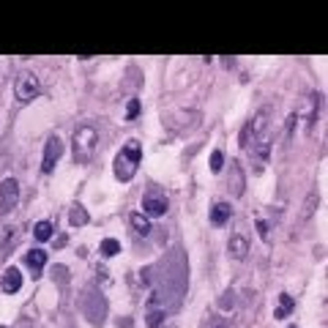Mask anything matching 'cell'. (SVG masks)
<instances>
[{"instance_id":"6da1fadb","label":"cell","mask_w":328,"mask_h":328,"mask_svg":"<svg viewBox=\"0 0 328 328\" xmlns=\"http://www.w3.org/2000/svg\"><path fill=\"white\" fill-rule=\"evenodd\" d=\"M140 162H142V145H140L137 140H128L118 154H115V162H112L115 178H118L120 184H128V180L137 175Z\"/></svg>"},{"instance_id":"7a4b0ae2","label":"cell","mask_w":328,"mask_h":328,"mask_svg":"<svg viewBox=\"0 0 328 328\" xmlns=\"http://www.w3.org/2000/svg\"><path fill=\"white\" fill-rule=\"evenodd\" d=\"M96 145H98V132L93 126H80L77 132H74V162L77 164H88L93 159V154H96Z\"/></svg>"},{"instance_id":"3957f363","label":"cell","mask_w":328,"mask_h":328,"mask_svg":"<svg viewBox=\"0 0 328 328\" xmlns=\"http://www.w3.org/2000/svg\"><path fill=\"white\" fill-rule=\"evenodd\" d=\"M14 93H16V98H20L22 104L38 98V96H41V82H38V77H36L33 72H22L20 77H16V82H14Z\"/></svg>"},{"instance_id":"277c9868","label":"cell","mask_w":328,"mask_h":328,"mask_svg":"<svg viewBox=\"0 0 328 328\" xmlns=\"http://www.w3.org/2000/svg\"><path fill=\"white\" fill-rule=\"evenodd\" d=\"M60 156H63V142H60V137H55V134H52V137L44 142V159H41V170H44V172H52Z\"/></svg>"},{"instance_id":"5b68a950","label":"cell","mask_w":328,"mask_h":328,"mask_svg":"<svg viewBox=\"0 0 328 328\" xmlns=\"http://www.w3.org/2000/svg\"><path fill=\"white\" fill-rule=\"evenodd\" d=\"M16 200H20V184H16L14 178H6L3 184H0V210L8 214L16 205Z\"/></svg>"},{"instance_id":"8992f818","label":"cell","mask_w":328,"mask_h":328,"mask_svg":"<svg viewBox=\"0 0 328 328\" xmlns=\"http://www.w3.org/2000/svg\"><path fill=\"white\" fill-rule=\"evenodd\" d=\"M142 208H145V214L142 216H154V219H159V216L167 214V197L159 194V192H148V194L142 197Z\"/></svg>"},{"instance_id":"52a82bcc","label":"cell","mask_w":328,"mask_h":328,"mask_svg":"<svg viewBox=\"0 0 328 328\" xmlns=\"http://www.w3.org/2000/svg\"><path fill=\"white\" fill-rule=\"evenodd\" d=\"M266 123H268V110H260V112H257L254 118L249 120V126L241 132V137H238L244 148H249V137H260L262 128H266Z\"/></svg>"},{"instance_id":"ba28073f","label":"cell","mask_w":328,"mask_h":328,"mask_svg":"<svg viewBox=\"0 0 328 328\" xmlns=\"http://www.w3.org/2000/svg\"><path fill=\"white\" fill-rule=\"evenodd\" d=\"M0 287H3V292H16L22 290V271L20 268H8V271L3 274V282H0Z\"/></svg>"},{"instance_id":"9c48e42d","label":"cell","mask_w":328,"mask_h":328,"mask_svg":"<svg viewBox=\"0 0 328 328\" xmlns=\"http://www.w3.org/2000/svg\"><path fill=\"white\" fill-rule=\"evenodd\" d=\"M230 216H232L230 202H216L214 208H210V224L222 227V224H227V222H230Z\"/></svg>"},{"instance_id":"30bf717a","label":"cell","mask_w":328,"mask_h":328,"mask_svg":"<svg viewBox=\"0 0 328 328\" xmlns=\"http://www.w3.org/2000/svg\"><path fill=\"white\" fill-rule=\"evenodd\" d=\"M246 252H249V241H246L244 236H232L230 238V254L236 257V260H244Z\"/></svg>"},{"instance_id":"8fae6325","label":"cell","mask_w":328,"mask_h":328,"mask_svg":"<svg viewBox=\"0 0 328 328\" xmlns=\"http://www.w3.org/2000/svg\"><path fill=\"white\" fill-rule=\"evenodd\" d=\"M25 262L33 268V271H41V268L46 266V252H41V249H30L25 254Z\"/></svg>"},{"instance_id":"7c38bea8","label":"cell","mask_w":328,"mask_h":328,"mask_svg":"<svg viewBox=\"0 0 328 328\" xmlns=\"http://www.w3.org/2000/svg\"><path fill=\"white\" fill-rule=\"evenodd\" d=\"M230 192L236 197L244 194V172H241V167H232V172H230Z\"/></svg>"},{"instance_id":"4fadbf2b","label":"cell","mask_w":328,"mask_h":328,"mask_svg":"<svg viewBox=\"0 0 328 328\" xmlns=\"http://www.w3.org/2000/svg\"><path fill=\"white\" fill-rule=\"evenodd\" d=\"M132 227L140 232V236H148V232H150V222H148V216H142V214H132Z\"/></svg>"},{"instance_id":"5bb4252c","label":"cell","mask_w":328,"mask_h":328,"mask_svg":"<svg viewBox=\"0 0 328 328\" xmlns=\"http://www.w3.org/2000/svg\"><path fill=\"white\" fill-rule=\"evenodd\" d=\"M268 150H271V145H268L266 140H262V142L254 148V164H257V172H260V170H262V164H266V159H268Z\"/></svg>"},{"instance_id":"9a60e30c","label":"cell","mask_w":328,"mask_h":328,"mask_svg":"<svg viewBox=\"0 0 328 328\" xmlns=\"http://www.w3.org/2000/svg\"><path fill=\"white\" fill-rule=\"evenodd\" d=\"M98 249H102V254H104V257H115V254L120 252V244L115 241V238H104Z\"/></svg>"},{"instance_id":"2e32d148","label":"cell","mask_w":328,"mask_h":328,"mask_svg":"<svg viewBox=\"0 0 328 328\" xmlns=\"http://www.w3.org/2000/svg\"><path fill=\"white\" fill-rule=\"evenodd\" d=\"M33 236H36L38 241H50V238H52V224H50V222H38L36 230H33Z\"/></svg>"},{"instance_id":"e0dca14e","label":"cell","mask_w":328,"mask_h":328,"mask_svg":"<svg viewBox=\"0 0 328 328\" xmlns=\"http://www.w3.org/2000/svg\"><path fill=\"white\" fill-rule=\"evenodd\" d=\"M222 167H224V154H222V150H214V154H210V172L219 175Z\"/></svg>"},{"instance_id":"ac0fdd59","label":"cell","mask_w":328,"mask_h":328,"mask_svg":"<svg viewBox=\"0 0 328 328\" xmlns=\"http://www.w3.org/2000/svg\"><path fill=\"white\" fill-rule=\"evenodd\" d=\"M137 115H140V98H132L126 107V120H134Z\"/></svg>"},{"instance_id":"d6986e66","label":"cell","mask_w":328,"mask_h":328,"mask_svg":"<svg viewBox=\"0 0 328 328\" xmlns=\"http://www.w3.org/2000/svg\"><path fill=\"white\" fill-rule=\"evenodd\" d=\"M164 323V314L162 312H150L148 314V328H159Z\"/></svg>"},{"instance_id":"ffe728a7","label":"cell","mask_w":328,"mask_h":328,"mask_svg":"<svg viewBox=\"0 0 328 328\" xmlns=\"http://www.w3.org/2000/svg\"><path fill=\"white\" fill-rule=\"evenodd\" d=\"M292 306H296V304H292V298H290V296H279V309H282L284 314H287V312H292Z\"/></svg>"},{"instance_id":"44dd1931","label":"cell","mask_w":328,"mask_h":328,"mask_svg":"<svg viewBox=\"0 0 328 328\" xmlns=\"http://www.w3.org/2000/svg\"><path fill=\"white\" fill-rule=\"evenodd\" d=\"M257 236H260L262 238V241H268V224H266V222H262V219H257Z\"/></svg>"},{"instance_id":"7402d4cb","label":"cell","mask_w":328,"mask_h":328,"mask_svg":"<svg viewBox=\"0 0 328 328\" xmlns=\"http://www.w3.org/2000/svg\"><path fill=\"white\" fill-rule=\"evenodd\" d=\"M72 222H74V224H82V222H88V216L82 214L80 208H74V210H72Z\"/></svg>"},{"instance_id":"603a6c76","label":"cell","mask_w":328,"mask_h":328,"mask_svg":"<svg viewBox=\"0 0 328 328\" xmlns=\"http://www.w3.org/2000/svg\"><path fill=\"white\" fill-rule=\"evenodd\" d=\"M216 328H227V323H219V326H216Z\"/></svg>"},{"instance_id":"cb8c5ba5","label":"cell","mask_w":328,"mask_h":328,"mask_svg":"<svg viewBox=\"0 0 328 328\" xmlns=\"http://www.w3.org/2000/svg\"><path fill=\"white\" fill-rule=\"evenodd\" d=\"M0 328H8V326H0Z\"/></svg>"},{"instance_id":"d4e9b609","label":"cell","mask_w":328,"mask_h":328,"mask_svg":"<svg viewBox=\"0 0 328 328\" xmlns=\"http://www.w3.org/2000/svg\"><path fill=\"white\" fill-rule=\"evenodd\" d=\"M290 328H296V326H290Z\"/></svg>"}]
</instances>
